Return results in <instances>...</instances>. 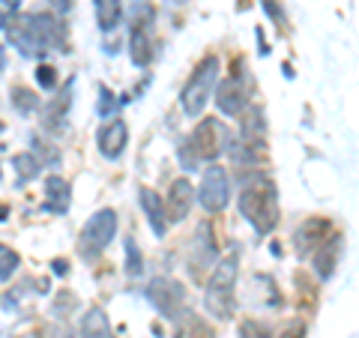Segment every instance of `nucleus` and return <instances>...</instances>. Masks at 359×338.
Instances as JSON below:
<instances>
[{
    "instance_id": "obj_27",
    "label": "nucleus",
    "mask_w": 359,
    "mask_h": 338,
    "mask_svg": "<svg viewBox=\"0 0 359 338\" xmlns=\"http://www.w3.org/2000/svg\"><path fill=\"white\" fill-rule=\"evenodd\" d=\"M36 81H39V87L51 90L54 84H57V75H54L51 66H39V69H36Z\"/></svg>"
},
{
    "instance_id": "obj_11",
    "label": "nucleus",
    "mask_w": 359,
    "mask_h": 338,
    "mask_svg": "<svg viewBox=\"0 0 359 338\" xmlns=\"http://www.w3.org/2000/svg\"><path fill=\"white\" fill-rule=\"evenodd\" d=\"M192 201H195V191H192V183L189 180H177L168 191V204H165V216L168 222H183L192 210Z\"/></svg>"
},
{
    "instance_id": "obj_20",
    "label": "nucleus",
    "mask_w": 359,
    "mask_h": 338,
    "mask_svg": "<svg viewBox=\"0 0 359 338\" xmlns=\"http://www.w3.org/2000/svg\"><path fill=\"white\" fill-rule=\"evenodd\" d=\"M201 261H204V266L210 261H216V245H212V236H210L207 224H201V228H198V240H195V257H192V264L201 266Z\"/></svg>"
},
{
    "instance_id": "obj_23",
    "label": "nucleus",
    "mask_w": 359,
    "mask_h": 338,
    "mask_svg": "<svg viewBox=\"0 0 359 338\" xmlns=\"http://www.w3.org/2000/svg\"><path fill=\"white\" fill-rule=\"evenodd\" d=\"M13 105L21 111V114H27V111H33L39 102H36V93H33V90H27V87H15V90H13Z\"/></svg>"
},
{
    "instance_id": "obj_22",
    "label": "nucleus",
    "mask_w": 359,
    "mask_h": 338,
    "mask_svg": "<svg viewBox=\"0 0 359 338\" xmlns=\"http://www.w3.org/2000/svg\"><path fill=\"white\" fill-rule=\"evenodd\" d=\"M15 269H18V255L9 245H0V281L13 278Z\"/></svg>"
},
{
    "instance_id": "obj_25",
    "label": "nucleus",
    "mask_w": 359,
    "mask_h": 338,
    "mask_svg": "<svg viewBox=\"0 0 359 338\" xmlns=\"http://www.w3.org/2000/svg\"><path fill=\"white\" fill-rule=\"evenodd\" d=\"M126 255H129L126 273H129V276H141L144 264H141V252H138V245H135V240H129V243H126Z\"/></svg>"
},
{
    "instance_id": "obj_31",
    "label": "nucleus",
    "mask_w": 359,
    "mask_h": 338,
    "mask_svg": "<svg viewBox=\"0 0 359 338\" xmlns=\"http://www.w3.org/2000/svg\"><path fill=\"white\" fill-rule=\"evenodd\" d=\"M4 69H6V51L0 48V72H4Z\"/></svg>"
},
{
    "instance_id": "obj_4",
    "label": "nucleus",
    "mask_w": 359,
    "mask_h": 338,
    "mask_svg": "<svg viewBox=\"0 0 359 338\" xmlns=\"http://www.w3.org/2000/svg\"><path fill=\"white\" fill-rule=\"evenodd\" d=\"M114 234H117V216H114V210H99L96 216H90V222L84 224L81 243H78V252H81V257H90V261H93V257H99L111 245Z\"/></svg>"
},
{
    "instance_id": "obj_3",
    "label": "nucleus",
    "mask_w": 359,
    "mask_h": 338,
    "mask_svg": "<svg viewBox=\"0 0 359 338\" xmlns=\"http://www.w3.org/2000/svg\"><path fill=\"white\" fill-rule=\"evenodd\" d=\"M219 69H222L219 58L216 54H207V58L198 63V69L192 72V78L186 81L183 93H180V105H183V111L189 117L204 114L207 99L212 96V87H216V81H219Z\"/></svg>"
},
{
    "instance_id": "obj_6",
    "label": "nucleus",
    "mask_w": 359,
    "mask_h": 338,
    "mask_svg": "<svg viewBox=\"0 0 359 338\" xmlns=\"http://www.w3.org/2000/svg\"><path fill=\"white\" fill-rule=\"evenodd\" d=\"M198 201L204 204L207 212H222L231 201V177L222 165H210L204 177H201V189H198Z\"/></svg>"
},
{
    "instance_id": "obj_18",
    "label": "nucleus",
    "mask_w": 359,
    "mask_h": 338,
    "mask_svg": "<svg viewBox=\"0 0 359 338\" xmlns=\"http://www.w3.org/2000/svg\"><path fill=\"white\" fill-rule=\"evenodd\" d=\"M81 335H84V338H111V323H108V318H105V311L90 309V311L84 314Z\"/></svg>"
},
{
    "instance_id": "obj_8",
    "label": "nucleus",
    "mask_w": 359,
    "mask_h": 338,
    "mask_svg": "<svg viewBox=\"0 0 359 338\" xmlns=\"http://www.w3.org/2000/svg\"><path fill=\"white\" fill-rule=\"evenodd\" d=\"M6 36L15 48L25 54V58H42V42H39V30H36V21L30 15H13L6 25Z\"/></svg>"
},
{
    "instance_id": "obj_7",
    "label": "nucleus",
    "mask_w": 359,
    "mask_h": 338,
    "mask_svg": "<svg viewBox=\"0 0 359 338\" xmlns=\"http://www.w3.org/2000/svg\"><path fill=\"white\" fill-rule=\"evenodd\" d=\"M147 299L153 302L156 311H159L162 318H177L180 309H183L186 290L174 278H153L150 288H147Z\"/></svg>"
},
{
    "instance_id": "obj_1",
    "label": "nucleus",
    "mask_w": 359,
    "mask_h": 338,
    "mask_svg": "<svg viewBox=\"0 0 359 338\" xmlns=\"http://www.w3.org/2000/svg\"><path fill=\"white\" fill-rule=\"evenodd\" d=\"M240 212L245 222H252L257 234H269L278 224V191L266 174H255L245 180L240 191Z\"/></svg>"
},
{
    "instance_id": "obj_24",
    "label": "nucleus",
    "mask_w": 359,
    "mask_h": 338,
    "mask_svg": "<svg viewBox=\"0 0 359 338\" xmlns=\"http://www.w3.org/2000/svg\"><path fill=\"white\" fill-rule=\"evenodd\" d=\"M240 338H273V330L261 320H243L240 323Z\"/></svg>"
},
{
    "instance_id": "obj_16",
    "label": "nucleus",
    "mask_w": 359,
    "mask_h": 338,
    "mask_svg": "<svg viewBox=\"0 0 359 338\" xmlns=\"http://www.w3.org/2000/svg\"><path fill=\"white\" fill-rule=\"evenodd\" d=\"M314 257H318V276L320 278H330L335 273V264H339V257H341V236L332 234L330 240H323V245L314 252Z\"/></svg>"
},
{
    "instance_id": "obj_15",
    "label": "nucleus",
    "mask_w": 359,
    "mask_h": 338,
    "mask_svg": "<svg viewBox=\"0 0 359 338\" xmlns=\"http://www.w3.org/2000/svg\"><path fill=\"white\" fill-rule=\"evenodd\" d=\"M174 338H216V332H212V326L204 318H201V314H195V311H180Z\"/></svg>"
},
{
    "instance_id": "obj_28",
    "label": "nucleus",
    "mask_w": 359,
    "mask_h": 338,
    "mask_svg": "<svg viewBox=\"0 0 359 338\" xmlns=\"http://www.w3.org/2000/svg\"><path fill=\"white\" fill-rule=\"evenodd\" d=\"M117 108V102H114V99H111V93H108V90H102V99H99V114H102V117H108L111 114V111H114Z\"/></svg>"
},
{
    "instance_id": "obj_26",
    "label": "nucleus",
    "mask_w": 359,
    "mask_h": 338,
    "mask_svg": "<svg viewBox=\"0 0 359 338\" xmlns=\"http://www.w3.org/2000/svg\"><path fill=\"white\" fill-rule=\"evenodd\" d=\"M18 6H21V0H0V27L9 25V18L18 13Z\"/></svg>"
},
{
    "instance_id": "obj_13",
    "label": "nucleus",
    "mask_w": 359,
    "mask_h": 338,
    "mask_svg": "<svg viewBox=\"0 0 359 338\" xmlns=\"http://www.w3.org/2000/svg\"><path fill=\"white\" fill-rule=\"evenodd\" d=\"M69 201H72L69 183H66L63 177L51 174L48 180H45V204H42L45 212H57V216H63V212L69 210Z\"/></svg>"
},
{
    "instance_id": "obj_29",
    "label": "nucleus",
    "mask_w": 359,
    "mask_h": 338,
    "mask_svg": "<svg viewBox=\"0 0 359 338\" xmlns=\"http://www.w3.org/2000/svg\"><path fill=\"white\" fill-rule=\"evenodd\" d=\"M302 335H306V326H302V323H290L278 338H302Z\"/></svg>"
},
{
    "instance_id": "obj_17",
    "label": "nucleus",
    "mask_w": 359,
    "mask_h": 338,
    "mask_svg": "<svg viewBox=\"0 0 359 338\" xmlns=\"http://www.w3.org/2000/svg\"><path fill=\"white\" fill-rule=\"evenodd\" d=\"M141 207L147 210V216H150V224H153L156 236H162V234L168 231V216H165L162 201L156 198V191H150V189H141Z\"/></svg>"
},
{
    "instance_id": "obj_19",
    "label": "nucleus",
    "mask_w": 359,
    "mask_h": 338,
    "mask_svg": "<svg viewBox=\"0 0 359 338\" xmlns=\"http://www.w3.org/2000/svg\"><path fill=\"white\" fill-rule=\"evenodd\" d=\"M123 18L120 0H96V21L102 30H114Z\"/></svg>"
},
{
    "instance_id": "obj_30",
    "label": "nucleus",
    "mask_w": 359,
    "mask_h": 338,
    "mask_svg": "<svg viewBox=\"0 0 359 338\" xmlns=\"http://www.w3.org/2000/svg\"><path fill=\"white\" fill-rule=\"evenodd\" d=\"M48 4L54 9H60V13H69V6H72V0H48Z\"/></svg>"
},
{
    "instance_id": "obj_12",
    "label": "nucleus",
    "mask_w": 359,
    "mask_h": 338,
    "mask_svg": "<svg viewBox=\"0 0 359 338\" xmlns=\"http://www.w3.org/2000/svg\"><path fill=\"white\" fill-rule=\"evenodd\" d=\"M327 231H330V222H323V219H309L306 224H299V231H297V252L302 257H311L323 245V236H327Z\"/></svg>"
},
{
    "instance_id": "obj_32",
    "label": "nucleus",
    "mask_w": 359,
    "mask_h": 338,
    "mask_svg": "<svg viewBox=\"0 0 359 338\" xmlns=\"http://www.w3.org/2000/svg\"><path fill=\"white\" fill-rule=\"evenodd\" d=\"M174 4H186V0H174Z\"/></svg>"
},
{
    "instance_id": "obj_2",
    "label": "nucleus",
    "mask_w": 359,
    "mask_h": 338,
    "mask_svg": "<svg viewBox=\"0 0 359 338\" xmlns=\"http://www.w3.org/2000/svg\"><path fill=\"white\" fill-rule=\"evenodd\" d=\"M237 273H240V264H237V255L224 257V261L216 264L212 276L207 281V290H204V306L212 318H231L233 314V290H237Z\"/></svg>"
},
{
    "instance_id": "obj_10",
    "label": "nucleus",
    "mask_w": 359,
    "mask_h": 338,
    "mask_svg": "<svg viewBox=\"0 0 359 338\" xmlns=\"http://www.w3.org/2000/svg\"><path fill=\"white\" fill-rule=\"evenodd\" d=\"M129 144V126L126 120L120 117H111L102 129H99V153L105 156V159H120L123 150H126Z\"/></svg>"
},
{
    "instance_id": "obj_9",
    "label": "nucleus",
    "mask_w": 359,
    "mask_h": 338,
    "mask_svg": "<svg viewBox=\"0 0 359 338\" xmlns=\"http://www.w3.org/2000/svg\"><path fill=\"white\" fill-rule=\"evenodd\" d=\"M216 105L222 114H228V117H240L243 111L249 108V84H245V78L240 72H233L228 81L219 87Z\"/></svg>"
},
{
    "instance_id": "obj_5",
    "label": "nucleus",
    "mask_w": 359,
    "mask_h": 338,
    "mask_svg": "<svg viewBox=\"0 0 359 338\" xmlns=\"http://www.w3.org/2000/svg\"><path fill=\"white\" fill-rule=\"evenodd\" d=\"M189 144V150L195 153V159H207V162H216L219 156L228 150V144H231V135L228 129L222 126L219 120H212V117H204L195 126L192 132V138L186 141Z\"/></svg>"
},
{
    "instance_id": "obj_14",
    "label": "nucleus",
    "mask_w": 359,
    "mask_h": 338,
    "mask_svg": "<svg viewBox=\"0 0 359 338\" xmlns=\"http://www.w3.org/2000/svg\"><path fill=\"white\" fill-rule=\"evenodd\" d=\"M150 25H132V36H129V58L135 66H150L153 60V36H150Z\"/></svg>"
},
{
    "instance_id": "obj_21",
    "label": "nucleus",
    "mask_w": 359,
    "mask_h": 338,
    "mask_svg": "<svg viewBox=\"0 0 359 338\" xmlns=\"http://www.w3.org/2000/svg\"><path fill=\"white\" fill-rule=\"evenodd\" d=\"M13 165L18 171V183H27V180H33L42 171V162L36 159V153H18L13 159Z\"/></svg>"
}]
</instances>
